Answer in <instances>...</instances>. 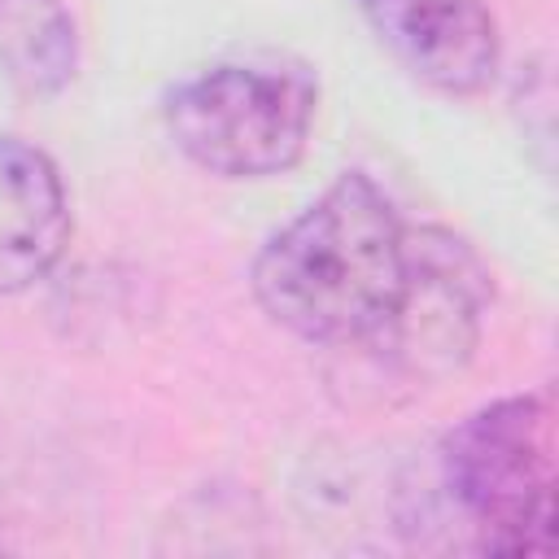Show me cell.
Returning a JSON list of instances; mask_svg holds the SVG:
<instances>
[{"mask_svg":"<svg viewBox=\"0 0 559 559\" xmlns=\"http://www.w3.org/2000/svg\"><path fill=\"white\" fill-rule=\"evenodd\" d=\"M406 280V218L389 192L362 175H336L253 258L249 288L284 332L349 349L367 345Z\"/></svg>","mask_w":559,"mask_h":559,"instance_id":"6da1fadb","label":"cell"},{"mask_svg":"<svg viewBox=\"0 0 559 559\" xmlns=\"http://www.w3.org/2000/svg\"><path fill=\"white\" fill-rule=\"evenodd\" d=\"M437 480L489 555H542L555 524L550 393H511L459 419L437 450Z\"/></svg>","mask_w":559,"mask_h":559,"instance_id":"7a4b0ae2","label":"cell"},{"mask_svg":"<svg viewBox=\"0 0 559 559\" xmlns=\"http://www.w3.org/2000/svg\"><path fill=\"white\" fill-rule=\"evenodd\" d=\"M319 114V79L284 57H227L183 74L162 122L175 148L218 179H266L301 162Z\"/></svg>","mask_w":559,"mask_h":559,"instance_id":"3957f363","label":"cell"},{"mask_svg":"<svg viewBox=\"0 0 559 559\" xmlns=\"http://www.w3.org/2000/svg\"><path fill=\"white\" fill-rule=\"evenodd\" d=\"M489 297V271L463 236L432 223H406V280L397 306L358 349L397 380L428 389L472 358Z\"/></svg>","mask_w":559,"mask_h":559,"instance_id":"277c9868","label":"cell"},{"mask_svg":"<svg viewBox=\"0 0 559 559\" xmlns=\"http://www.w3.org/2000/svg\"><path fill=\"white\" fill-rule=\"evenodd\" d=\"M376 39L424 87L476 96L498 79L502 39L485 0H354Z\"/></svg>","mask_w":559,"mask_h":559,"instance_id":"5b68a950","label":"cell"},{"mask_svg":"<svg viewBox=\"0 0 559 559\" xmlns=\"http://www.w3.org/2000/svg\"><path fill=\"white\" fill-rule=\"evenodd\" d=\"M74 231L57 162L17 135H0V297L26 293L57 271Z\"/></svg>","mask_w":559,"mask_h":559,"instance_id":"8992f818","label":"cell"},{"mask_svg":"<svg viewBox=\"0 0 559 559\" xmlns=\"http://www.w3.org/2000/svg\"><path fill=\"white\" fill-rule=\"evenodd\" d=\"M79 70V22L66 0H0V74L26 100H52Z\"/></svg>","mask_w":559,"mask_h":559,"instance_id":"52a82bcc","label":"cell"}]
</instances>
